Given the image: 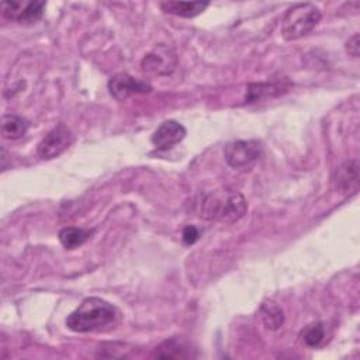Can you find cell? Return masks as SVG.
I'll use <instances>...</instances> for the list:
<instances>
[{
  "instance_id": "obj_19",
  "label": "cell",
  "mask_w": 360,
  "mask_h": 360,
  "mask_svg": "<svg viewBox=\"0 0 360 360\" xmlns=\"http://www.w3.org/2000/svg\"><path fill=\"white\" fill-rule=\"evenodd\" d=\"M346 49L349 52V55H352L353 58L359 56V51H360V45H359V34H354L346 44Z\"/></svg>"
},
{
  "instance_id": "obj_14",
  "label": "cell",
  "mask_w": 360,
  "mask_h": 360,
  "mask_svg": "<svg viewBox=\"0 0 360 360\" xmlns=\"http://www.w3.org/2000/svg\"><path fill=\"white\" fill-rule=\"evenodd\" d=\"M357 180H359V167L356 160H349V162H345L342 166H339V169L336 170V177L333 179L336 186L345 191L350 190L352 187H356Z\"/></svg>"
},
{
  "instance_id": "obj_10",
  "label": "cell",
  "mask_w": 360,
  "mask_h": 360,
  "mask_svg": "<svg viewBox=\"0 0 360 360\" xmlns=\"http://www.w3.org/2000/svg\"><path fill=\"white\" fill-rule=\"evenodd\" d=\"M290 87V83L285 80H276V82H266V83H253L249 86L248 94H246V101H257L262 98L267 97H274L278 96Z\"/></svg>"
},
{
  "instance_id": "obj_9",
  "label": "cell",
  "mask_w": 360,
  "mask_h": 360,
  "mask_svg": "<svg viewBox=\"0 0 360 360\" xmlns=\"http://www.w3.org/2000/svg\"><path fill=\"white\" fill-rule=\"evenodd\" d=\"M186 136V128L174 121V120H169L162 122L156 131L152 134V143L156 149L159 150H169L172 149L174 145L180 143Z\"/></svg>"
},
{
  "instance_id": "obj_1",
  "label": "cell",
  "mask_w": 360,
  "mask_h": 360,
  "mask_svg": "<svg viewBox=\"0 0 360 360\" xmlns=\"http://www.w3.org/2000/svg\"><path fill=\"white\" fill-rule=\"evenodd\" d=\"M118 309L105 300L89 297L68 315L66 326L77 333L103 332L111 329L118 322Z\"/></svg>"
},
{
  "instance_id": "obj_17",
  "label": "cell",
  "mask_w": 360,
  "mask_h": 360,
  "mask_svg": "<svg viewBox=\"0 0 360 360\" xmlns=\"http://www.w3.org/2000/svg\"><path fill=\"white\" fill-rule=\"evenodd\" d=\"M325 338V328L321 322H314L305 326L300 332V340L308 347H316L322 343Z\"/></svg>"
},
{
  "instance_id": "obj_6",
  "label": "cell",
  "mask_w": 360,
  "mask_h": 360,
  "mask_svg": "<svg viewBox=\"0 0 360 360\" xmlns=\"http://www.w3.org/2000/svg\"><path fill=\"white\" fill-rule=\"evenodd\" d=\"M73 142V135L65 124H58L38 143L37 152L41 159H53L65 152Z\"/></svg>"
},
{
  "instance_id": "obj_13",
  "label": "cell",
  "mask_w": 360,
  "mask_h": 360,
  "mask_svg": "<svg viewBox=\"0 0 360 360\" xmlns=\"http://www.w3.org/2000/svg\"><path fill=\"white\" fill-rule=\"evenodd\" d=\"M1 135L6 139L15 141L25 135L28 129V122L15 114H7L1 118Z\"/></svg>"
},
{
  "instance_id": "obj_5",
  "label": "cell",
  "mask_w": 360,
  "mask_h": 360,
  "mask_svg": "<svg viewBox=\"0 0 360 360\" xmlns=\"http://www.w3.org/2000/svg\"><path fill=\"white\" fill-rule=\"evenodd\" d=\"M45 1L31 0H10L1 3V13L10 21H17L20 24H32L42 18L45 11Z\"/></svg>"
},
{
  "instance_id": "obj_4",
  "label": "cell",
  "mask_w": 360,
  "mask_h": 360,
  "mask_svg": "<svg viewBox=\"0 0 360 360\" xmlns=\"http://www.w3.org/2000/svg\"><path fill=\"white\" fill-rule=\"evenodd\" d=\"M262 155V145L259 141H235L225 146L224 156L226 163L233 169L250 167Z\"/></svg>"
},
{
  "instance_id": "obj_8",
  "label": "cell",
  "mask_w": 360,
  "mask_h": 360,
  "mask_svg": "<svg viewBox=\"0 0 360 360\" xmlns=\"http://www.w3.org/2000/svg\"><path fill=\"white\" fill-rule=\"evenodd\" d=\"M108 90L110 94L118 100V101H125L134 94H145L152 90V87L142 80L135 79L134 76L128 73H117L108 80Z\"/></svg>"
},
{
  "instance_id": "obj_18",
  "label": "cell",
  "mask_w": 360,
  "mask_h": 360,
  "mask_svg": "<svg viewBox=\"0 0 360 360\" xmlns=\"http://www.w3.org/2000/svg\"><path fill=\"white\" fill-rule=\"evenodd\" d=\"M198 236H200L198 229L193 225H188L183 229V240L186 245H193L198 239Z\"/></svg>"
},
{
  "instance_id": "obj_12",
  "label": "cell",
  "mask_w": 360,
  "mask_h": 360,
  "mask_svg": "<svg viewBox=\"0 0 360 360\" xmlns=\"http://www.w3.org/2000/svg\"><path fill=\"white\" fill-rule=\"evenodd\" d=\"M188 349L190 346L183 339L172 338L165 340L159 347H156L155 356L165 359H184L191 356Z\"/></svg>"
},
{
  "instance_id": "obj_15",
  "label": "cell",
  "mask_w": 360,
  "mask_h": 360,
  "mask_svg": "<svg viewBox=\"0 0 360 360\" xmlns=\"http://www.w3.org/2000/svg\"><path fill=\"white\" fill-rule=\"evenodd\" d=\"M91 232L83 228H76V226H68L59 231V242L65 249H76L82 246L89 238Z\"/></svg>"
},
{
  "instance_id": "obj_2",
  "label": "cell",
  "mask_w": 360,
  "mask_h": 360,
  "mask_svg": "<svg viewBox=\"0 0 360 360\" xmlns=\"http://www.w3.org/2000/svg\"><path fill=\"white\" fill-rule=\"evenodd\" d=\"M246 210L248 202L239 191L222 188L205 195L201 202V218L233 224L245 215Z\"/></svg>"
},
{
  "instance_id": "obj_11",
  "label": "cell",
  "mask_w": 360,
  "mask_h": 360,
  "mask_svg": "<svg viewBox=\"0 0 360 360\" xmlns=\"http://www.w3.org/2000/svg\"><path fill=\"white\" fill-rule=\"evenodd\" d=\"M208 4V1H162L160 8L167 14L193 18L201 14Z\"/></svg>"
},
{
  "instance_id": "obj_7",
  "label": "cell",
  "mask_w": 360,
  "mask_h": 360,
  "mask_svg": "<svg viewBox=\"0 0 360 360\" xmlns=\"http://www.w3.org/2000/svg\"><path fill=\"white\" fill-rule=\"evenodd\" d=\"M176 66V53L166 45H158L146 53L141 62V68L148 75H169Z\"/></svg>"
},
{
  "instance_id": "obj_16",
  "label": "cell",
  "mask_w": 360,
  "mask_h": 360,
  "mask_svg": "<svg viewBox=\"0 0 360 360\" xmlns=\"http://www.w3.org/2000/svg\"><path fill=\"white\" fill-rule=\"evenodd\" d=\"M260 315L264 326L270 330L278 329L284 323V314L281 308L274 302H264L260 308Z\"/></svg>"
},
{
  "instance_id": "obj_3",
  "label": "cell",
  "mask_w": 360,
  "mask_h": 360,
  "mask_svg": "<svg viewBox=\"0 0 360 360\" xmlns=\"http://www.w3.org/2000/svg\"><path fill=\"white\" fill-rule=\"evenodd\" d=\"M321 10L311 3H300L287 10L283 22L281 34L285 39L294 41L309 34L321 21Z\"/></svg>"
}]
</instances>
